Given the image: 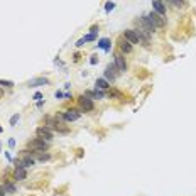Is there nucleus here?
<instances>
[{"mask_svg": "<svg viewBox=\"0 0 196 196\" xmlns=\"http://www.w3.org/2000/svg\"><path fill=\"white\" fill-rule=\"evenodd\" d=\"M113 64L117 66V69H118L120 73L127 71V61H125V56L122 54V53H115V56H113Z\"/></svg>", "mask_w": 196, "mask_h": 196, "instance_id": "nucleus-3", "label": "nucleus"}, {"mask_svg": "<svg viewBox=\"0 0 196 196\" xmlns=\"http://www.w3.org/2000/svg\"><path fill=\"white\" fill-rule=\"evenodd\" d=\"M118 47H120V51H122V54H130V53L134 51L132 44L129 42L125 37H120V39H118Z\"/></svg>", "mask_w": 196, "mask_h": 196, "instance_id": "nucleus-8", "label": "nucleus"}, {"mask_svg": "<svg viewBox=\"0 0 196 196\" xmlns=\"http://www.w3.org/2000/svg\"><path fill=\"white\" fill-rule=\"evenodd\" d=\"M27 147L32 151H36V152H39V151H46L47 147H49V142L44 140V139H34V140H31L29 144H27Z\"/></svg>", "mask_w": 196, "mask_h": 196, "instance_id": "nucleus-2", "label": "nucleus"}, {"mask_svg": "<svg viewBox=\"0 0 196 196\" xmlns=\"http://www.w3.org/2000/svg\"><path fill=\"white\" fill-rule=\"evenodd\" d=\"M144 17L147 19V20L151 22V26L156 27V29H161V27L166 26V20H164V17H162V15H159L157 12H151V14L144 15Z\"/></svg>", "mask_w": 196, "mask_h": 196, "instance_id": "nucleus-1", "label": "nucleus"}, {"mask_svg": "<svg viewBox=\"0 0 196 196\" xmlns=\"http://www.w3.org/2000/svg\"><path fill=\"white\" fill-rule=\"evenodd\" d=\"M167 2H171V4H174V7H178V9H183L184 7V0H167Z\"/></svg>", "mask_w": 196, "mask_h": 196, "instance_id": "nucleus-19", "label": "nucleus"}, {"mask_svg": "<svg viewBox=\"0 0 196 196\" xmlns=\"http://www.w3.org/2000/svg\"><path fill=\"white\" fill-rule=\"evenodd\" d=\"M113 7H115V5H113V4H112V2H110V4H108V5H107V12H110V10H112V9H113Z\"/></svg>", "mask_w": 196, "mask_h": 196, "instance_id": "nucleus-23", "label": "nucleus"}, {"mask_svg": "<svg viewBox=\"0 0 196 196\" xmlns=\"http://www.w3.org/2000/svg\"><path fill=\"white\" fill-rule=\"evenodd\" d=\"M9 145H10V147H14V145H15V140H14V139H10V140H9Z\"/></svg>", "mask_w": 196, "mask_h": 196, "instance_id": "nucleus-25", "label": "nucleus"}, {"mask_svg": "<svg viewBox=\"0 0 196 196\" xmlns=\"http://www.w3.org/2000/svg\"><path fill=\"white\" fill-rule=\"evenodd\" d=\"M152 7L159 15H162V17L166 15V5H164L162 0H152Z\"/></svg>", "mask_w": 196, "mask_h": 196, "instance_id": "nucleus-13", "label": "nucleus"}, {"mask_svg": "<svg viewBox=\"0 0 196 196\" xmlns=\"http://www.w3.org/2000/svg\"><path fill=\"white\" fill-rule=\"evenodd\" d=\"M63 96V91H56V98H61Z\"/></svg>", "mask_w": 196, "mask_h": 196, "instance_id": "nucleus-26", "label": "nucleus"}, {"mask_svg": "<svg viewBox=\"0 0 196 196\" xmlns=\"http://www.w3.org/2000/svg\"><path fill=\"white\" fill-rule=\"evenodd\" d=\"M86 96H90L91 100H93V98H98V100H100V98H103V91H100L96 88V90H93V91H86Z\"/></svg>", "mask_w": 196, "mask_h": 196, "instance_id": "nucleus-16", "label": "nucleus"}, {"mask_svg": "<svg viewBox=\"0 0 196 196\" xmlns=\"http://www.w3.org/2000/svg\"><path fill=\"white\" fill-rule=\"evenodd\" d=\"M118 73H120V71L117 69L115 64H108V66H107V69H105V80L108 81V83H112V81L117 80Z\"/></svg>", "mask_w": 196, "mask_h": 196, "instance_id": "nucleus-5", "label": "nucleus"}, {"mask_svg": "<svg viewBox=\"0 0 196 196\" xmlns=\"http://www.w3.org/2000/svg\"><path fill=\"white\" fill-rule=\"evenodd\" d=\"M4 193H5L4 191V186H0V196H4Z\"/></svg>", "mask_w": 196, "mask_h": 196, "instance_id": "nucleus-27", "label": "nucleus"}, {"mask_svg": "<svg viewBox=\"0 0 196 196\" xmlns=\"http://www.w3.org/2000/svg\"><path fill=\"white\" fill-rule=\"evenodd\" d=\"M137 26L140 27V29H144L145 32H149V34H152L154 31H156V27H152V26H151V22L147 20V19H145V17L139 19V20H137Z\"/></svg>", "mask_w": 196, "mask_h": 196, "instance_id": "nucleus-9", "label": "nucleus"}, {"mask_svg": "<svg viewBox=\"0 0 196 196\" xmlns=\"http://www.w3.org/2000/svg\"><path fill=\"white\" fill-rule=\"evenodd\" d=\"M100 47H103V49H108V41L103 39L102 42H100Z\"/></svg>", "mask_w": 196, "mask_h": 196, "instance_id": "nucleus-22", "label": "nucleus"}, {"mask_svg": "<svg viewBox=\"0 0 196 196\" xmlns=\"http://www.w3.org/2000/svg\"><path fill=\"white\" fill-rule=\"evenodd\" d=\"M26 178H27L26 167H20V166L15 167V171H14V179H15V181H24Z\"/></svg>", "mask_w": 196, "mask_h": 196, "instance_id": "nucleus-14", "label": "nucleus"}, {"mask_svg": "<svg viewBox=\"0 0 196 196\" xmlns=\"http://www.w3.org/2000/svg\"><path fill=\"white\" fill-rule=\"evenodd\" d=\"M36 135L39 139H44V140H47V142H51L53 140V137H54V134H53V130L49 127H46V125H44V127H39L36 130Z\"/></svg>", "mask_w": 196, "mask_h": 196, "instance_id": "nucleus-4", "label": "nucleus"}, {"mask_svg": "<svg viewBox=\"0 0 196 196\" xmlns=\"http://www.w3.org/2000/svg\"><path fill=\"white\" fill-rule=\"evenodd\" d=\"M78 102H80L81 110H85V112H91V110L95 108V105H93V100H91L90 96H86V95H81Z\"/></svg>", "mask_w": 196, "mask_h": 196, "instance_id": "nucleus-7", "label": "nucleus"}, {"mask_svg": "<svg viewBox=\"0 0 196 196\" xmlns=\"http://www.w3.org/2000/svg\"><path fill=\"white\" fill-rule=\"evenodd\" d=\"M96 88H98V90H105V88H108V81H107L105 78L96 80Z\"/></svg>", "mask_w": 196, "mask_h": 196, "instance_id": "nucleus-17", "label": "nucleus"}, {"mask_svg": "<svg viewBox=\"0 0 196 196\" xmlns=\"http://www.w3.org/2000/svg\"><path fill=\"white\" fill-rule=\"evenodd\" d=\"M44 85H49V80L44 76H39V78H31L29 81H27V86H44Z\"/></svg>", "mask_w": 196, "mask_h": 196, "instance_id": "nucleus-10", "label": "nucleus"}, {"mask_svg": "<svg viewBox=\"0 0 196 196\" xmlns=\"http://www.w3.org/2000/svg\"><path fill=\"white\" fill-rule=\"evenodd\" d=\"M0 86L12 88V86H14V81H10V80H0Z\"/></svg>", "mask_w": 196, "mask_h": 196, "instance_id": "nucleus-20", "label": "nucleus"}, {"mask_svg": "<svg viewBox=\"0 0 196 196\" xmlns=\"http://www.w3.org/2000/svg\"><path fill=\"white\" fill-rule=\"evenodd\" d=\"M41 98H42V95H41V93H36V95H34V100H41Z\"/></svg>", "mask_w": 196, "mask_h": 196, "instance_id": "nucleus-24", "label": "nucleus"}, {"mask_svg": "<svg viewBox=\"0 0 196 196\" xmlns=\"http://www.w3.org/2000/svg\"><path fill=\"white\" fill-rule=\"evenodd\" d=\"M124 37L129 41L130 44H140V41H139V37H137V34H135V31L134 29H127L124 32Z\"/></svg>", "mask_w": 196, "mask_h": 196, "instance_id": "nucleus-11", "label": "nucleus"}, {"mask_svg": "<svg viewBox=\"0 0 196 196\" xmlns=\"http://www.w3.org/2000/svg\"><path fill=\"white\" fill-rule=\"evenodd\" d=\"M0 98H4V90H0Z\"/></svg>", "mask_w": 196, "mask_h": 196, "instance_id": "nucleus-28", "label": "nucleus"}, {"mask_svg": "<svg viewBox=\"0 0 196 196\" xmlns=\"http://www.w3.org/2000/svg\"><path fill=\"white\" fill-rule=\"evenodd\" d=\"M2 186H4V191H5V193H15V186L12 184V183L5 181V183H4V184H2Z\"/></svg>", "mask_w": 196, "mask_h": 196, "instance_id": "nucleus-18", "label": "nucleus"}, {"mask_svg": "<svg viewBox=\"0 0 196 196\" xmlns=\"http://www.w3.org/2000/svg\"><path fill=\"white\" fill-rule=\"evenodd\" d=\"M19 118H20V115H19V113H17V115H14V117L10 118V125H15V124L19 122Z\"/></svg>", "mask_w": 196, "mask_h": 196, "instance_id": "nucleus-21", "label": "nucleus"}, {"mask_svg": "<svg viewBox=\"0 0 196 196\" xmlns=\"http://www.w3.org/2000/svg\"><path fill=\"white\" fill-rule=\"evenodd\" d=\"M0 132H2V127H0Z\"/></svg>", "mask_w": 196, "mask_h": 196, "instance_id": "nucleus-29", "label": "nucleus"}, {"mask_svg": "<svg viewBox=\"0 0 196 196\" xmlns=\"http://www.w3.org/2000/svg\"><path fill=\"white\" fill-rule=\"evenodd\" d=\"M63 118H64V122H76L78 118L81 117V112L80 110H64V112L61 113Z\"/></svg>", "mask_w": 196, "mask_h": 196, "instance_id": "nucleus-6", "label": "nucleus"}, {"mask_svg": "<svg viewBox=\"0 0 196 196\" xmlns=\"http://www.w3.org/2000/svg\"><path fill=\"white\" fill-rule=\"evenodd\" d=\"M95 39H96V34H93V32H91V34H88V36H85L83 39H80V41H78V42H76V46L80 47V46H83L85 42H88V41H95Z\"/></svg>", "mask_w": 196, "mask_h": 196, "instance_id": "nucleus-15", "label": "nucleus"}, {"mask_svg": "<svg viewBox=\"0 0 196 196\" xmlns=\"http://www.w3.org/2000/svg\"><path fill=\"white\" fill-rule=\"evenodd\" d=\"M134 31H135V34H137L139 41H140V42H144L145 46H147V44H149V36H151V34H149V32H145L144 29H140L139 26H137V29H134Z\"/></svg>", "mask_w": 196, "mask_h": 196, "instance_id": "nucleus-12", "label": "nucleus"}]
</instances>
